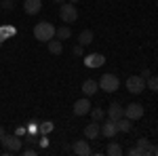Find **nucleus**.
Here are the masks:
<instances>
[{
    "instance_id": "nucleus-1",
    "label": "nucleus",
    "mask_w": 158,
    "mask_h": 156,
    "mask_svg": "<svg viewBox=\"0 0 158 156\" xmlns=\"http://www.w3.org/2000/svg\"><path fill=\"white\" fill-rule=\"evenodd\" d=\"M34 36H36V40H40V42H49V40H53V36H55V25L49 23V21H40V23L34 25Z\"/></svg>"
},
{
    "instance_id": "nucleus-2",
    "label": "nucleus",
    "mask_w": 158,
    "mask_h": 156,
    "mask_svg": "<svg viewBox=\"0 0 158 156\" xmlns=\"http://www.w3.org/2000/svg\"><path fill=\"white\" fill-rule=\"evenodd\" d=\"M118 86H120V80H118L116 74H103L101 80H99V89L106 91V93H114V91H118Z\"/></svg>"
},
{
    "instance_id": "nucleus-3",
    "label": "nucleus",
    "mask_w": 158,
    "mask_h": 156,
    "mask_svg": "<svg viewBox=\"0 0 158 156\" xmlns=\"http://www.w3.org/2000/svg\"><path fill=\"white\" fill-rule=\"evenodd\" d=\"M59 19L63 21V23H74L76 19H78V11H76V6H74L72 2L68 4H63L61 2V6H59Z\"/></svg>"
},
{
    "instance_id": "nucleus-4",
    "label": "nucleus",
    "mask_w": 158,
    "mask_h": 156,
    "mask_svg": "<svg viewBox=\"0 0 158 156\" xmlns=\"http://www.w3.org/2000/svg\"><path fill=\"white\" fill-rule=\"evenodd\" d=\"M143 89H146V80L141 76H129L127 78V91L129 93L139 95V93H143Z\"/></svg>"
},
{
    "instance_id": "nucleus-5",
    "label": "nucleus",
    "mask_w": 158,
    "mask_h": 156,
    "mask_svg": "<svg viewBox=\"0 0 158 156\" xmlns=\"http://www.w3.org/2000/svg\"><path fill=\"white\" fill-rule=\"evenodd\" d=\"M0 144L4 145L6 152H21V139L17 135H4Z\"/></svg>"
},
{
    "instance_id": "nucleus-6",
    "label": "nucleus",
    "mask_w": 158,
    "mask_h": 156,
    "mask_svg": "<svg viewBox=\"0 0 158 156\" xmlns=\"http://www.w3.org/2000/svg\"><path fill=\"white\" fill-rule=\"evenodd\" d=\"M99 133L103 135V137H114L116 133H118V129H116V120H112V118H108V120H101V124H99Z\"/></svg>"
},
{
    "instance_id": "nucleus-7",
    "label": "nucleus",
    "mask_w": 158,
    "mask_h": 156,
    "mask_svg": "<svg viewBox=\"0 0 158 156\" xmlns=\"http://www.w3.org/2000/svg\"><path fill=\"white\" fill-rule=\"evenodd\" d=\"M124 116L129 120H139L143 116V106H141V103H129V106L124 108Z\"/></svg>"
},
{
    "instance_id": "nucleus-8",
    "label": "nucleus",
    "mask_w": 158,
    "mask_h": 156,
    "mask_svg": "<svg viewBox=\"0 0 158 156\" xmlns=\"http://www.w3.org/2000/svg\"><path fill=\"white\" fill-rule=\"evenodd\" d=\"M74 114L76 116H85V114H89L91 112V101H89V97H82V99H78L76 103H74Z\"/></svg>"
},
{
    "instance_id": "nucleus-9",
    "label": "nucleus",
    "mask_w": 158,
    "mask_h": 156,
    "mask_svg": "<svg viewBox=\"0 0 158 156\" xmlns=\"http://www.w3.org/2000/svg\"><path fill=\"white\" fill-rule=\"evenodd\" d=\"M103 63H106V57L99 55V53H91V55L85 57V65L86 68H101Z\"/></svg>"
},
{
    "instance_id": "nucleus-10",
    "label": "nucleus",
    "mask_w": 158,
    "mask_h": 156,
    "mask_svg": "<svg viewBox=\"0 0 158 156\" xmlns=\"http://www.w3.org/2000/svg\"><path fill=\"white\" fill-rule=\"evenodd\" d=\"M42 9V0H23V11L27 15H38Z\"/></svg>"
},
{
    "instance_id": "nucleus-11",
    "label": "nucleus",
    "mask_w": 158,
    "mask_h": 156,
    "mask_svg": "<svg viewBox=\"0 0 158 156\" xmlns=\"http://www.w3.org/2000/svg\"><path fill=\"white\" fill-rule=\"evenodd\" d=\"M122 116H124V108H122L118 101H114V103H110V108H108V118L112 120H120Z\"/></svg>"
},
{
    "instance_id": "nucleus-12",
    "label": "nucleus",
    "mask_w": 158,
    "mask_h": 156,
    "mask_svg": "<svg viewBox=\"0 0 158 156\" xmlns=\"http://www.w3.org/2000/svg\"><path fill=\"white\" fill-rule=\"evenodd\" d=\"M76 154L80 156H89L91 154V148H89V141H85V139H78V141H74V148H72Z\"/></svg>"
},
{
    "instance_id": "nucleus-13",
    "label": "nucleus",
    "mask_w": 158,
    "mask_h": 156,
    "mask_svg": "<svg viewBox=\"0 0 158 156\" xmlns=\"http://www.w3.org/2000/svg\"><path fill=\"white\" fill-rule=\"evenodd\" d=\"M82 91H85L86 97L95 95V93L99 91V82L97 80H85V82H82Z\"/></svg>"
},
{
    "instance_id": "nucleus-14",
    "label": "nucleus",
    "mask_w": 158,
    "mask_h": 156,
    "mask_svg": "<svg viewBox=\"0 0 158 156\" xmlns=\"http://www.w3.org/2000/svg\"><path fill=\"white\" fill-rule=\"evenodd\" d=\"M85 137L86 139H95V137H99V122L97 120L85 127Z\"/></svg>"
},
{
    "instance_id": "nucleus-15",
    "label": "nucleus",
    "mask_w": 158,
    "mask_h": 156,
    "mask_svg": "<svg viewBox=\"0 0 158 156\" xmlns=\"http://www.w3.org/2000/svg\"><path fill=\"white\" fill-rule=\"evenodd\" d=\"M135 145H139V148L143 150V154H146V156H152V154H154V150H156V148L150 144L148 139H143V137H141V139H137V141H135Z\"/></svg>"
},
{
    "instance_id": "nucleus-16",
    "label": "nucleus",
    "mask_w": 158,
    "mask_h": 156,
    "mask_svg": "<svg viewBox=\"0 0 158 156\" xmlns=\"http://www.w3.org/2000/svg\"><path fill=\"white\" fill-rule=\"evenodd\" d=\"M131 127H133V120H129L127 116H122L120 120H116V129H118L120 133H129Z\"/></svg>"
},
{
    "instance_id": "nucleus-17",
    "label": "nucleus",
    "mask_w": 158,
    "mask_h": 156,
    "mask_svg": "<svg viewBox=\"0 0 158 156\" xmlns=\"http://www.w3.org/2000/svg\"><path fill=\"white\" fill-rule=\"evenodd\" d=\"M91 42H93V32L91 30H82L80 36H78V44L80 47H89Z\"/></svg>"
},
{
    "instance_id": "nucleus-18",
    "label": "nucleus",
    "mask_w": 158,
    "mask_h": 156,
    "mask_svg": "<svg viewBox=\"0 0 158 156\" xmlns=\"http://www.w3.org/2000/svg\"><path fill=\"white\" fill-rule=\"evenodd\" d=\"M47 44H49V53H53V55H61V53H63L61 40H49Z\"/></svg>"
},
{
    "instance_id": "nucleus-19",
    "label": "nucleus",
    "mask_w": 158,
    "mask_h": 156,
    "mask_svg": "<svg viewBox=\"0 0 158 156\" xmlns=\"http://www.w3.org/2000/svg\"><path fill=\"white\" fill-rule=\"evenodd\" d=\"M55 36L59 38V40H68V38L72 36V30H70L68 25H61V27H57V30H55Z\"/></svg>"
},
{
    "instance_id": "nucleus-20",
    "label": "nucleus",
    "mask_w": 158,
    "mask_h": 156,
    "mask_svg": "<svg viewBox=\"0 0 158 156\" xmlns=\"http://www.w3.org/2000/svg\"><path fill=\"white\" fill-rule=\"evenodd\" d=\"M106 154H110V156H120L122 154V145L116 144V141H112V144H108V148H106Z\"/></svg>"
},
{
    "instance_id": "nucleus-21",
    "label": "nucleus",
    "mask_w": 158,
    "mask_h": 156,
    "mask_svg": "<svg viewBox=\"0 0 158 156\" xmlns=\"http://www.w3.org/2000/svg\"><path fill=\"white\" fill-rule=\"evenodd\" d=\"M146 86L152 91V93H156L158 91V76H150V78L146 80Z\"/></svg>"
},
{
    "instance_id": "nucleus-22",
    "label": "nucleus",
    "mask_w": 158,
    "mask_h": 156,
    "mask_svg": "<svg viewBox=\"0 0 158 156\" xmlns=\"http://www.w3.org/2000/svg\"><path fill=\"white\" fill-rule=\"evenodd\" d=\"M38 131L42 133V135H47V133H51V131H53V122H51V120H47V122H40Z\"/></svg>"
},
{
    "instance_id": "nucleus-23",
    "label": "nucleus",
    "mask_w": 158,
    "mask_h": 156,
    "mask_svg": "<svg viewBox=\"0 0 158 156\" xmlns=\"http://www.w3.org/2000/svg\"><path fill=\"white\" fill-rule=\"evenodd\" d=\"M91 116H93V120H103L106 118V112L101 108H95V110H91Z\"/></svg>"
},
{
    "instance_id": "nucleus-24",
    "label": "nucleus",
    "mask_w": 158,
    "mask_h": 156,
    "mask_svg": "<svg viewBox=\"0 0 158 156\" xmlns=\"http://www.w3.org/2000/svg\"><path fill=\"white\" fill-rule=\"evenodd\" d=\"M38 124H40L38 120H30V122H27V133H36L38 131Z\"/></svg>"
},
{
    "instance_id": "nucleus-25",
    "label": "nucleus",
    "mask_w": 158,
    "mask_h": 156,
    "mask_svg": "<svg viewBox=\"0 0 158 156\" xmlns=\"http://www.w3.org/2000/svg\"><path fill=\"white\" fill-rule=\"evenodd\" d=\"M129 154H131V156H146V154H143V150H141L139 145H133V148L129 150Z\"/></svg>"
},
{
    "instance_id": "nucleus-26",
    "label": "nucleus",
    "mask_w": 158,
    "mask_h": 156,
    "mask_svg": "<svg viewBox=\"0 0 158 156\" xmlns=\"http://www.w3.org/2000/svg\"><path fill=\"white\" fill-rule=\"evenodd\" d=\"M13 6H15V4H13V0H2V9H6V11H11Z\"/></svg>"
},
{
    "instance_id": "nucleus-27",
    "label": "nucleus",
    "mask_w": 158,
    "mask_h": 156,
    "mask_svg": "<svg viewBox=\"0 0 158 156\" xmlns=\"http://www.w3.org/2000/svg\"><path fill=\"white\" fill-rule=\"evenodd\" d=\"M25 133H27V127H19V129L15 131V135H17V137H23Z\"/></svg>"
},
{
    "instance_id": "nucleus-28",
    "label": "nucleus",
    "mask_w": 158,
    "mask_h": 156,
    "mask_svg": "<svg viewBox=\"0 0 158 156\" xmlns=\"http://www.w3.org/2000/svg\"><path fill=\"white\" fill-rule=\"evenodd\" d=\"M13 32H15L13 27H4V30H2V34H0V38H2V36H9V34H13Z\"/></svg>"
},
{
    "instance_id": "nucleus-29",
    "label": "nucleus",
    "mask_w": 158,
    "mask_h": 156,
    "mask_svg": "<svg viewBox=\"0 0 158 156\" xmlns=\"http://www.w3.org/2000/svg\"><path fill=\"white\" fill-rule=\"evenodd\" d=\"M139 76H141V78H143V80H148V78H150V76H152V72H150V70H143V72L139 74Z\"/></svg>"
},
{
    "instance_id": "nucleus-30",
    "label": "nucleus",
    "mask_w": 158,
    "mask_h": 156,
    "mask_svg": "<svg viewBox=\"0 0 158 156\" xmlns=\"http://www.w3.org/2000/svg\"><path fill=\"white\" fill-rule=\"evenodd\" d=\"M74 55H82V47H80V44L74 47Z\"/></svg>"
},
{
    "instance_id": "nucleus-31",
    "label": "nucleus",
    "mask_w": 158,
    "mask_h": 156,
    "mask_svg": "<svg viewBox=\"0 0 158 156\" xmlns=\"http://www.w3.org/2000/svg\"><path fill=\"white\" fill-rule=\"evenodd\" d=\"M4 135H6V133H4V129L0 127V141H2V137H4Z\"/></svg>"
},
{
    "instance_id": "nucleus-32",
    "label": "nucleus",
    "mask_w": 158,
    "mask_h": 156,
    "mask_svg": "<svg viewBox=\"0 0 158 156\" xmlns=\"http://www.w3.org/2000/svg\"><path fill=\"white\" fill-rule=\"evenodd\" d=\"M53 2H57V4H61V2H63V0H53Z\"/></svg>"
},
{
    "instance_id": "nucleus-33",
    "label": "nucleus",
    "mask_w": 158,
    "mask_h": 156,
    "mask_svg": "<svg viewBox=\"0 0 158 156\" xmlns=\"http://www.w3.org/2000/svg\"><path fill=\"white\" fill-rule=\"evenodd\" d=\"M70 2H72V4H76V2H78V0H70Z\"/></svg>"
},
{
    "instance_id": "nucleus-34",
    "label": "nucleus",
    "mask_w": 158,
    "mask_h": 156,
    "mask_svg": "<svg viewBox=\"0 0 158 156\" xmlns=\"http://www.w3.org/2000/svg\"><path fill=\"white\" fill-rule=\"evenodd\" d=\"M154 154H156V156H158V148H156V150H154Z\"/></svg>"
}]
</instances>
